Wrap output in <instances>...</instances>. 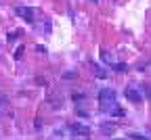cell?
Instances as JSON below:
<instances>
[{
	"label": "cell",
	"instance_id": "obj_1",
	"mask_svg": "<svg viewBox=\"0 0 151 140\" xmlns=\"http://www.w3.org/2000/svg\"><path fill=\"white\" fill-rule=\"evenodd\" d=\"M116 103V92L111 88H105L99 92V105H101V111H109V105Z\"/></svg>",
	"mask_w": 151,
	"mask_h": 140
},
{
	"label": "cell",
	"instance_id": "obj_2",
	"mask_svg": "<svg viewBox=\"0 0 151 140\" xmlns=\"http://www.w3.org/2000/svg\"><path fill=\"white\" fill-rule=\"evenodd\" d=\"M124 94H126V98H128L130 103H141V101H143V96L139 94V90L132 88V86H128V88L124 90Z\"/></svg>",
	"mask_w": 151,
	"mask_h": 140
},
{
	"label": "cell",
	"instance_id": "obj_3",
	"mask_svg": "<svg viewBox=\"0 0 151 140\" xmlns=\"http://www.w3.org/2000/svg\"><path fill=\"white\" fill-rule=\"evenodd\" d=\"M69 130H71L76 136H88V134H90V128H88V126H84V124H78V121L71 124V126H69Z\"/></svg>",
	"mask_w": 151,
	"mask_h": 140
},
{
	"label": "cell",
	"instance_id": "obj_4",
	"mask_svg": "<svg viewBox=\"0 0 151 140\" xmlns=\"http://www.w3.org/2000/svg\"><path fill=\"white\" fill-rule=\"evenodd\" d=\"M17 15L21 17V19H25L27 23H32V21H34V11H32V9H27V6H17Z\"/></svg>",
	"mask_w": 151,
	"mask_h": 140
},
{
	"label": "cell",
	"instance_id": "obj_5",
	"mask_svg": "<svg viewBox=\"0 0 151 140\" xmlns=\"http://www.w3.org/2000/svg\"><path fill=\"white\" fill-rule=\"evenodd\" d=\"M90 69L97 73V77H101V79H103V77H107V71H105V69H101L97 63H90Z\"/></svg>",
	"mask_w": 151,
	"mask_h": 140
},
{
	"label": "cell",
	"instance_id": "obj_6",
	"mask_svg": "<svg viewBox=\"0 0 151 140\" xmlns=\"http://www.w3.org/2000/svg\"><path fill=\"white\" fill-rule=\"evenodd\" d=\"M113 130H116V128H113V124H107V121H105V124H101V132H103V134H107V132L111 134Z\"/></svg>",
	"mask_w": 151,
	"mask_h": 140
},
{
	"label": "cell",
	"instance_id": "obj_7",
	"mask_svg": "<svg viewBox=\"0 0 151 140\" xmlns=\"http://www.w3.org/2000/svg\"><path fill=\"white\" fill-rule=\"evenodd\" d=\"M6 105H9V96L6 94H0V111H2Z\"/></svg>",
	"mask_w": 151,
	"mask_h": 140
},
{
	"label": "cell",
	"instance_id": "obj_8",
	"mask_svg": "<svg viewBox=\"0 0 151 140\" xmlns=\"http://www.w3.org/2000/svg\"><path fill=\"white\" fill-rule=\"evenodd\" d=\"M111 69H113V71H126V65H124V63H113Z\"/></svg>",
	"mask_w": 151,
	"mask_h": 140
},
{
	"label": "cell",
	"instance_id": "obj_9",
	"mask_svg": "<svg viewBox=\"0 0 151 140\" xmlns=\"http://www.w3.org/2000/svg\"><path fill=\"white\" fill-rule=\"evenodd\" d=\"M113 115L122 117V115H124V109H122V107H118V105H113Z\"/></svg>",
	"mask_w": 151,
	"mask_h": 140
},
{
	"label": "cell",
	"instance_id": "obj_10",
	"mask_svg": "<svg viewBox=\"0 0 151 140\" xmlns=\"http://www.w3.org/2000/svg\"><path fill=\"white\" fill-rule=\"evenodd\" d=\"M23 48H25V46H19V48L15 50V56H17V59H19V56H21V54H23Z\"/></svg>",
	"mask_w": 151,
	"mask_h": 140
},
{
	"label": "cell",
	"instance_id": "obj_11",
	"mask_svg": "<svg viewBox=\"0 0 151 140\" xmlns=\"http://www.w3.org/2000/svg\"><path fill=\"white\" fill-rule=\"evenodd\" d=\"M92 2H99V0H92Z\"/></svg>",
	"mask_w": 151,
	"mask_h": 140
}]
</instances>
